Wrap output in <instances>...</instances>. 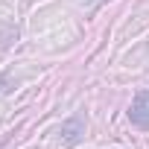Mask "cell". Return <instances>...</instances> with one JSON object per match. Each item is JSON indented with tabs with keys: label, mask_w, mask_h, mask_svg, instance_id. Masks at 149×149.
<instances>
[{
	"label": "cell",
	"mask_w": 149,
	"mask_h": 149,
	"mask_svg": "<svg viewBox=\"0 0 149 149\" xmlns=\"http://www.w3.org/2000/svg\"><path fill=\"white\" fill-rule=\"evenodd\" d=\"M129 120L137 129L149 132V91H137V97L132 100V108H129Z\"/></svg>",
	"instance_id": "obj_1"
}]
</instances>
